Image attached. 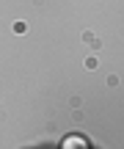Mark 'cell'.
Listing matches in <instances>:
<instances>
[{"instance_id": "cell-1", "label": "cell", "mask_w": 124, "mask_h": 149, "mask_svg": "<svg viewBox=\"0 0 124 149\" xmlns=\"http://www.w3.org/2000/svg\"><path fill=\"white\" fill-rule=\"evenodd\" d=\"M75 144H86V138H77V135H69L64 141V146H75Z\"/></svg>"}]
</instances>
